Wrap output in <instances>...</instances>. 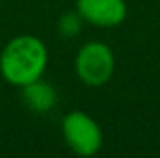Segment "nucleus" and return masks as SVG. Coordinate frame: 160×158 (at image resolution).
Wrapping results in <instances>:
<instances>
[{
  "instance_id": "39448f33",
  "label": "nucleus",
  "mask_w": 160,
  "mask_h": 158,
  "mask_svg": "<svg viewBox=\"0 0 160 158\" xmlns=\"http://www.w3.org/2000/svg\"><path fill=\"white\" fill-rule=\"evenodd\" d=\"M21 91H22L24 104L32 112H38V114H47L48 110L54 108V104L58 101V95H56L54 87L43 78L34 80V82L22 86Z\"/></svg>"
},
{
  "instance_id": "f257e3e1",
  "label": "nucleus",
  "mask_w": 160,
  "mask_h": 158,
  "mask_svg": "<svg viewBox=\"0 0 160 158\" xmlns=\"http://www.w3.org/2000/svg\"><path fill=\"white\" fill-rule=\"evenodd\" d=\"M47 63L48 52L45 43L30 34L9 39L0 52V75L15 87L43 78Z\"/></svg>"
},
{
  "instance_id": "423d86ee",
  "label": "nucleus",
  "mask_w": 160,
  "mask_h": 158,
  "mask_svg": "<svg viewBox=\"0 0 160 158\" xmlns=\"http://www.w3.org/2000/svg\"><path fill=\"white\" fill-rule=\"evenodd\" d=\"M80 26H82V17L78 15V11H77V13H65V15L60 19V22H58L60 34H62V36H67V37L77 36L80 32Z\"/></svg>"
},
{
  "instance_id": "20e7f679",
  "label": "nucleus",
  "mask_w": 160,
  "mask_h": 158,
  "mask_svg": "<svg viewBox=\"0 0 160 158\" xmlns=\"http://www.w3.org/2000/svg\"><path fill=\"white\" fill-rule=\"evenodd\" d=\"M77 11L82 21L99 28L119 26L127 19L125 0H77Z\"/></svg>"
},
{
  "instance_id": "f03ea898",
  "label": "nucleus",
  "mask_w": 160,
  "mask_h": 158,
  "mask_svg": "<svg viewBox=\"0 0 160 158\" xmlns=\"http://www.w3.org/2000/svg\"><path fill=\"white\" fill-rule=\"evenodd\" d=\"M75 69L77 77L86 86L101 87L114 75L116 56L108 45L101 41H89L78 50L75 60Z\"/></svg>"
},
{
  "instance_id": "7ed1b4c3",
  "label": "nucleus",
  "mask_w": 160,
  "mask_h": 158,
  "mask_svg": "<svg viewBox=\"0 0 160 158\" xmlns=\"http://www.w3.org/2000/svg\"><path fill=\"white\" fill-rule=\"evenodd\" d=\"M62 134L67 147L78 156H93L102 147V130L99 123L82 110L69 112L63 117Z\"/></svg>"
}]
</instances>
